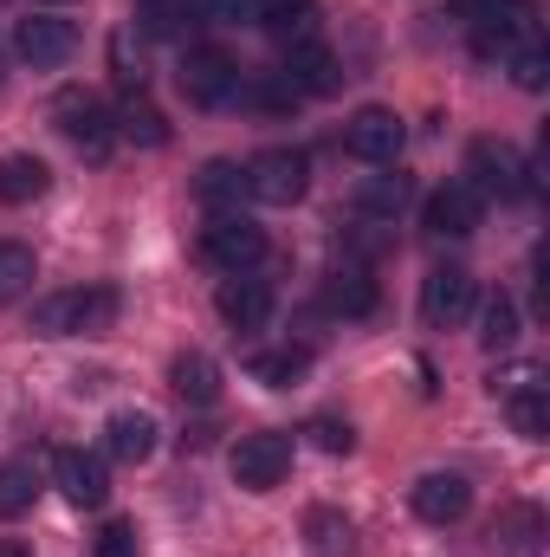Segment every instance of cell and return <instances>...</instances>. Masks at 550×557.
<instances>
[{"label":"cell","instance_id":"1","mask_svg":"<svg viewBox=\"0 0 550 557\" xmlns=\"http://www.w3.org/2000/svg\"><path fill=\"white\" fill-rule=\"evenodd\" d=\"M117 311H124L117 285H65L33 305V331L39 337H98L117 324Z\"/></svg>","mask_w":550,"mask_h":557},{"label":"cell","instance_id":"2","mask_svg":"<svg viewBox=\"0 0 550 557\" xmlns=\"http://www.w3.org/2000/svg\"><path fill=\"white\" fill-rule=\"evenodd\" d=\"M466 188H473L479 201H518V195L532 188V169H525V156H518L512 143L479 137L466 149Z\"/></svg>","mask_w":550,"mask_h":557},{"label":"cell","instance_id":"3","mask_svg":"<svg viewBox=\"0 0 550 557\" xmlns=\"http://www.w3.org/2000/svg\"><path fill=\"white\" fill-rule=\"evenodd\" d=\"M201 260L221 273H253L266 260V227L253 214H214L201 227Z\"/></svg>","mask_w":550,"mask_h":557},{"label":"cell","instance_id":"4","mask_svg":"<svg viewBox=\"0 0 550 557\" xmlns=\"http://www.w3.org/2000/svg\"><path fill=\"white\" fill-rule=\"evenodd\" d=\"M304 182H311V162H304V149H260L253 162H247V195L253 201H266V208H291L298 195H304Z\"/></svg>","mask_w":550,"mask_h":557},{"label":"cell","instance_id":"5","mask_svg":"<svg viewBox=\"0 0 550 557\" xmlns=\"http://www.w3.org/2000/svg\"><path fill=\"white\" fill-rule=\"evenodd\" d=\"M175 85H182V98H188V104L214 111V104H227V98L240 91V65H234L221 46H188V52H182Z\"/></svg>","mask_w":550,"mask_h":557},{"label":"cell","instance_id":"6","mask_svg":"<svg viewBox=\"0 0 550 557\" xmlns=\"http://www.w3.org/2000/svg\"><path fill=\"white\" fill-rule=\"evenodd\" d=\"M59 131L72 137L78 156L104 162V156L117 149V111H111V104H98L91 91H65V98H59Z\"/></svg>","mask_w":550,"mask_h":557},{"label":"cell","instance_id":"7","mask_svg":"<svg viewBox=\"0 0 550 557\" xmlns=\"http://www.w3.org/2000/svg\"><path fill=\"white\" fill-rule=\"evenodd\" d=\"M234 480L247 486V493H273L278 480L291 473V434H278V428H260V434H240V447H234Z\"/></svg>","mask_w":550,"mask_h":557},{"label":"cell","instance_id":"8","mask_svg":"<svg viewBox=\"0 0 550 557\" xmlns=\"http://www.w3.org/2000/svg\"><path fill=\"white\" fill-rule=\"evenodd\" d=\"M473 298H479V285H473L466 267H434V273L421 278V324L453 331V324L473 318Z\"/></svg>","mask_w":550,"mask_h":557},{"label":"cell","instance_id":"9","mask_svg":"<svg viewBox=\"0 0 550 557\" xmlns=\"http://www.w3.org/2000/svg\"><path fill=\"white\" fill-rule=\"evenodd\" d=\"M402 143H409L402 117L383 111V104H370V111H357V117L343 124V149H350L357 162H370V169H389V162L402 156Z\"/></svg>","mask_w":550,"mask_h":557},{"label":"cell","instance_id":"10","mask_svg":"<svg viewBox=\"0 0 550 557\" xmlns=\"http://www.w3.org/2000/svg\"><path fill=\"white\" fill-rule=\"evenodd\" d=\"M52 486L78 506V512H98L111 499V473H104V454H85V447H59L52 454Z\"/></svg>","mask_w":550,"mask_h":557},{"label":"cell","instance_id":"11","mask_svg":"<svg viewBox=\"0 0 550 557\" xmlns=\"http://www.w3.org/2000/svg\"><path fill=\"white\" fill-rule=\"evenodd\" d=\"M13 52L26 59V65H65L72 52H78V26L72 20H52V13H33V20H20V33H13Z\"/></svg>","mask_w":550,"mask_h":557},{"label":"cell","instance_id":"12","mask_svg":"<svg viewBox=\"0 0 550 557\" xmlns=\"http://www.w3.org/2000/svg\"><path fill=\"white\" fill-rule=\"evenodd\" d=\"M479 195L466 188V182H447V188H434L427 195V208H421V227L434 234V240H466L473 227H479Z\"/></svg>","mask_w":550,"mask_h":557},{"label":"cell","instance_id":"13","mask_svg":"<svg viewBox=\"0 0 550 557\" xmlns=\"http://www.w3.org/2000/svg\"><path fill=\"white\" fill-rule=\"evenodd\" d=\"M466 512H473V480L466 473H427V480H414V519L460 525Z\"/></svg>","mask_w":550,"mask_h":557},{"label":"cell","instance_id":"14","mask_svg":"<svg viewBox=\"0 0 550 557\" xmlns=\"http://www.w3.org/2000/svg\"><path fill=\"white\" fill-rule=\"evenodd\" d=\"M214 311H221L234 331H260V324L273 318V285L253 278V273H227L221 292H214Z\"/></svg>","mask_w":550,"mask_h":557},{"label":"cell","instance_id":"15","mask_svg":"<svg viewBox=\"0 0 550 557\" xmlns=\"http://www.w3.org/2000/svg\"><path fill=\"white\" fill-rule=\"evenodd\" d=\"M285 78L298 85V98H330V91H343V65H337V52L317 46V39L285 46Z\"/></svg>","mask_w":550,"mask_h":557},{"label":"cell","instance_id":"16","mask_svg":"<svg viewBox=\"0 0 550 557\" xmlns=\"http://www.w3.org/2000/svg\"><path fill=\"white\" fill-rule=\"evenodd\" d=\"M155 441H162V428H155L149 409H117V416L104 421V454L124 460V467H142L155 454Z\"/></svg>","mask_w":550,"mask_h":557},{"label":"cell","instance_id":"17","mask_svg":"<svg viewBox=\"0 0 550 557\" xmlns=\"http://www.w3.org/2000/svg\"><path fill=\"white\" fill-rule=\"evenodd\" d=\"M376 298H383L376 278H370V267H357V260H343V267L324 273V305H330L337 318H370Z\"/></svg>","mask_w":550,"mask_h":557},{"label":"cell","instance_id":"18","mask_svg":"<svg viewBox=\"0 0 550 557\" xmlns=\"http://www.w3.org/2000/svg\"><path fill=\"white\" fill-rule=\"evenodd\" d=\"M545 539H550L545 506H505V512L492 519V545H499L505 557H538Z\"/></svg>","mask_w":550,"mask_h":557},{"label":"cell","instance_id":"19","mask_svg":"<svg viewBox=\"0 0 550 557\" xmlns=\"http://www.w3.org/2000/svg\"><path fill=\"white\" fill-rule=\"evenodd\" d=\"M195 195H201L208 214H240V201H253V195H247V162L214 156V162L195 175Z\"/></svg>","mask_w":550,"mask_h":557},{"label":"cell","instance_id":"20","mask_svg":"<svg viewBox=\"0 0 550 557\" xmlns=\"http://www.w3.org/2000/svg\"><path fill=\"white\" fill-rule=\"evenodd\" d=\"M168 389H175L182 403L208 409V403L221 396V370H214V357H201V350H182V357L168 363Z\"/></svg>","mask_w":550,"mask_h":557},{"label":"cell","instance_id":"21","mask_svg":"<svg viewBox=\"0 0 550 557\" xmlns=\"http://www.w3.org/2000/svg\"><path fill=\"white\" fill-rule=\"evenodd\" d=\"M52 188V169L39 162V156H0V201L7 208H26V201H39Z\"/></svg>","mask_w":550,"mask_h":557},{"label":"cell","instance_id":"22","mask_svg":"<svg viewBox=\"0 0 550 557\" xmlns=\"http://www.w3.org/2000/svg\"><path fill=\"white\" fill-rule=\"evenodd\" d=\"M304 370H311V350L304 344H278V350H253L247 357V376L266 383V389H291Z\"/></svg>","mask_w":550,"mask_h":557},{"label":"cell","instance_id":"23","mask_svg":"<svg viewBox=\"0 0 550 557\" xmlns=\"http://www.w3.org/2000/svg\"><path fill=\"white\" fill-rule=\"evenodd\" d=\"M304 545H311V557H350L357 525H350L337 506H311V512H304Z\"/></svg>","mask_w":550,"mask_h":557},{"label":"cell","instance_id":"24","mask_svg":"<svg viewBox=\"0 0 550 557\" xmlns=\"http://www.w3.org/2000/svg\"><path fill=\"white\" fill-rule=\"evenodd\" d=\"M260 26L278 46H304V39H317V0H266Z\"/></svg>","mask_w":550,"mask_h":557},{"label":"cell","instance_id":"25","mask_svg":"<svg viewBox=\"0 0 550 557\" xmlns=\"http://www.w3.org/2000/svg\"><path fill=\"white\" fill-rule=\"evenodd\" d=\"M33 499H39V460H33V454L0 460V519L33 512Z\"/></svg>","mask_w":550,"mask_h":557},{"label":"cell","instance_id":"26","mask_svg":"<svg viewBox=\"0 0 550 557\" xmlns=\"http://www.w3.org/2000/svg\"><path fill=\"white\" fill-rule=\"evenodd\" d=\"M201 20H208L201 0H149V7H142V33H149V39H188Z\"/></svg>","mask_w":550,"mask_h":557},{"label":"cell","instance_id":"27","mask_svg":"<svg viewBox=\"0 0 550 557\" xmlns=\"http://www.w3.org/2000/svg\"><path fill=\"white\" fill-rule=\"evenodd\" d=\"M505 416H512V428L525 434V441H550V396L545 383L532 376V383H518L512 396H505Z\"/></svg>","mask_w":550,"mask_h":557},{"label":"cell","instance_id":"28","mask_svg":"<svg viewBox=\"0 0 550 557\" xmlns=\"http://www.w3.org/2000/svg\"><path fill=\"white\" fill-rule=\"evenodd\" d=\"M117 137L142 143V149H162V143H168V117H162L142 91H130V104L117 111Z\"/></svg>","mask_w":550,"mask_h":557},{"label":"cell","instance_id":"29","mask_svg":"<svg viewBox=\"0 0 550 557\" xmlns=\"http://www.w3.org/2000/svg\"><path fill=\"white\" fill-rule=\"evenodd\" d=\"M33 278H39L33 247H20V240H0V305L26 298V292H33Z\"/></svg>","mask_w":550,"mask_h":557},{"label":"cell","instance_id":"30","mask_svg":"<svg viewBox=\"0 0 550 557\" xmlns=\"http://www.w3.org/2000/svg\"><path fill=\"white\" fill-rule=\"evenodd\" d=\"M479 344H486V350H512V344H518V305H512L505 292L486 298V311H479Z\"/></svg>","mask_w":550,"mask_h":557},{"label":"cell","instance_id":"31","mask_svg":"<svg viewBox=\"0 0 550 557\" xmlns=\"http://www.w3.org/2000/svg\"><path fill=\"white\" fill-rule=\"evenodd\" d=\"M409 201V175H370L363 188H357V208L363 214H396Z\"/></svg>","mask_w":550,"mask_h":557},{"label":"cell","instance_id":"32","mask_svg":"<svg viewBox=\"0 0 550 557\" xmlns=\"http://www.w3.org/2000/svg\"><path fill=\"white\" fill-rule=\"evenodd\" d=\"M512 78H518V91H545V85H550L545 39H532V46H518V52H512Z\"/></svg>","mask_w":550,"mask_h":557},{"label":"cell","instance_id":"33","mask_svg":"<svg viewBox=\"0 0 550 557\" xmlns=\"http://www.w3.org/2000/svg\"><path fill=\"white\" fill-rule=\"evenodd\" d=\"M518 7H532V0H453L447 13H453L460 26H486V20H505V13H518Z\"/></svg>","mask_w":550,"mask_h":557},{"label":"cell","instance_id":"34","mask_svg":"<svg viewBox=\"0 0 550 557\" xmlns=\"http://www.w3.org/2000/svg\"><path fill=\"white\" fill-rule=\"evenodd\" d=\"M137 545H142L137 525H130V519H111V525L91 539V557H137Z\"/></svg>","mask_w":550,"mask_h":557},{"label":"cell","instance_id":"35","mask_svg":"<svg viewBox=\"0 0 550 557\" xmlns=\"http://www.w3.org/2000/svg\"><path fill=\"white\" fill-rule=\"evenodd\" d=\"M304 434H311L324 454H350V447H357V428H350V421H337V416H317Z\"/></svg>","mask_w":550,"mask_h":557},{"label":"cell","instance_id":"36","mask_svg":"<svg viewBox=\"0 0 550 557\" xmlns=\"http://www.w3.org/2000/svg\"><path fill=\"white\" fill-rule=\"evenodd\" d=\"M221 26H260V13H266V0H201Z\"/></svg>","mask_w":550,"mask_h":557},{"label":"cell","instance_id":"37","mask_svg":"<svg viewBox=\"0 0 550 557\" xmlns=\"http://www.w3.org/2000/svg\"><path fill=\"white\" fill-rule=\"evenodd\" d=\"M0 557H33V552H26L20 539H0Z\"/></svg>","mask_w":550,"mask_h":557},{"label":"cell","instance_id":"38","mask_svg":"<svg viewBox=\"0 0 550 557\" xmlns=\"http://www.w3.org/2000/svg\"><path fill=\"white\" fill-rule=\"evenodd\" d=\"M46 7H59V0H46Z\"/></svg>","mask_w":550,"mask_h":557},{"label":"cell","instance_id":"39","mask_svg":"<svg viewBox=\"0 0 550 557\" xmlns=\"http://www.w3.org/2000/svg\"><path fill=\"white\" fill-rule=\"evenodd\" d=\"M0 78H7V65H0Z\"/></svg>","mask_w":550,"mask_h":557},{"label":"cell","instance_id":"40","mask_svg":"<svg viewBox=\"0 0 550 557\" xmlns=\"http://www.w3.org/2000/svg\"><path fill=\"white\" fill-rule=\"evenodd\" d=\"M142 7H149V0H142Z\"/></svg>","mask_w":550,"mask_h":557}]
</instances>
